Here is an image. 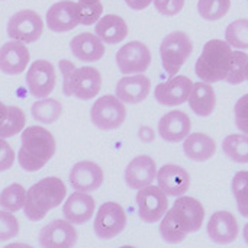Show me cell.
Listing matches in <instances>:
<instances>
[{"label": "cell", "instance_id": "cell-1", "mask_svg": "<svg viewBox=\"0 0 248 248\" xmlns=\"http://www.w3.org/2000/svg\"><path fill=\"white\" fill-rule=\"evenodd\" d=\"M22 145L17 153V161L25 171H39L57 151L54 135L42 126H28L22 131Z\"/></svg>", "mask_w": 248, "mask_h": 248}, {"label": "cell", "instance_id": "cell-2", "mask_svg": "<svg viewBox=\"0 0 248 248\" xmlns=\"http://www.w3.org/2000/svg\"><path fill=\"white\" fill-rule=\"evenodd\" d=\"M67 195L65 185L58 177H46L31 186L26 192L25 201V217L32 221L38 222L42 221L46 214L60 206Z\"/></svg>", "mask_w": 248, "mask_h": 248}, {"label": "cell", "instance_id": "cell-3", "mask_svg": "<svg viewBox=\"0 0 248 248\" xmlns=\"http://www.w3.org/2000/svg\"><path fill=\"white\" fill-rule=\"evenodd\" d=\"M232 46L222 39H211L205 44L196 61V76L206 83H218L227 78L232 65Z\"/></svg>", "mask_w": 248, "mask_h": 248}, {"label": "cell", "instance_id": "cell-4", "mask_svg": "<svg viewBox=\"0 0 248 248\" xmlns=\"http://www.w3.org/2000/svg\"><path fill=\"white\" fill-rule=\"evenodd\" d=\"M62 73V92L65 96H76L80 100H90L102 89V76L94 67L77 68L68 60L60 61Z\"/></svg>", "mask_w": 248, "mask_h": 248}, {"label": "cell", "instance_id": "cell-5", "mask_svg": "<svg viewBox=\"0 0 248 248\" xmlns=\"http://www.w3.org/2000/svg\"><path fill=\"white\" fill-rule=\"evenodd\" d=\"M193 51V44L186 32L174 31L169 33L160 45V57L166 73L174 77Z\"/></svg>", "mask_w": 248, "mask_h": 248}, {"label": "cell", "instance_id": "cell-6", "mask_svg": "<svg viewBox=\"0 0 248 248\" xmlns=\"http://www.w3.org/2000/svg\"><path fill=\"white\" fill-rule=\"evenodd\" d=\"M90 119L94 126L102 131H112L119 128L126 119V108L124 102L113 96L106 94L99 97L92 109H90Z\"/></svg>", "mask_w": 248, "mask_h": 248}, {"label": "cell", "instance_id": "cell-7", "mask_svg": "<svg viewBox=\"0 0 248 248\" xmlns=\"http://www.w3.org/2000/svg\"><path fill=\"white\" fill-rule=\"evenodd\" d=\"M6 29L9 38L32 44L41 38L44 32V20L35 10L23 9L10 16Z\"/></svg>", "mask_w": 248, "mask_h": 248}, {"label": "cell", "instance_id": "cell-8", "mask_svg": "<svg viewBox=\"0 0 248 248\" xmlns=\"http://www.w3.org/2000/svg\"><path fill=\"white\" fill-rule=\"evenodd\" d=\"M137 208L141 221L155 224L163 219L169 209L167 195L160 189V186H145L137 193Z\"/></svg>", "mask_w": 248, "mask_h": 248}, {"label": "cell", "instance_id": "cell-9", "mask_svg": "<svg viewBox=\"0 0 248 248\" xmlns=\"http://www.w3.org/2000/svg\"><path fill=\"white\" fill-rule=\"evenodd\" d=\"M128 218L124 208L116 202L103 203L94 218V234L100 240H112L126 227Z\"/></svg>", "mask_w": 248, "mask_h": 248}, {"label": "cell", "instance_id": "cell-10", "mask_svg": "<svg viewBox=\"0 0 248 248\" xmlns=\"http://www.w3.org/2000/svg\"><path fill=\"white\" fill-rule=\"evenodd\" d=\"M116 62L122 74H142L151 64V51L144 42L131 41L116 52Z\"/></svg>", "mask_w": 248, "mask_h": 248}, {"label": "cell", "instance_id": "cell-11", "mask_svg": "<svg viewBox=\"0 0 248 248\" xmlns=\"http://www.w3.org/2000/svg\"><path fill=\"white\" fill-rule=\"evenodd\" d=\"M57 81V74L54 65L46 60H36L31 64L26 73V86L33 97L45 99L48 97Z\"/></svg>", "mask_w": 248, "mask_h": 248}, {"label": "cell", "instance_id": "cell-12", "mask_svg": "<svg viewBox=\"0 0 248 248\" xmlns=\"http://www.w3.org/2000/svg\"><path fill=\"white\" fill-rule=\"evenodd\" d=\"M74 224L67 219H54L39 231V246L44 248H70L77 243Z\"/></svg>", "mask_w": 248, "mask_h": 248}, {"label": "cell", "instance_id": "cell-13", "mask_svg": "<svg viewBox=\"0 0 248 248\" xmlns=\"http://www.w3.org/2000/svg\"><path fill=\"white\" fill-rule=\"evenodd\" d=\"M80 25L78 3L61 0L54 3L46 12V26L52 32H70Z\"/></svg>", "mask_w": 248, "mask_h": 248}, {"label": "cell", "instance_id": "cell-14", "mask_svg": "<svg viewBox=\"0 0 248 248\" xmlns=\"http://www.w3.org/2000/svg\"><path fill=\"white\" fill-rule=\"evenodd\" d=\"M192 86L193 83L189 77L174 76L170 80L160 83L154 90V96L163 106H179L189 99Z\"/></svg>", "mask_w": 248, "mask_h": 248}, {"label": "cell", "instance_id": "cell-15", "mask_svg": "<svg viewBox=\"0 0 248 248\" xmlns=\"http://www.w3.org/2000/svg\"><path fill=\"white\" fill-rule=\"evenodd\" d=\"M103 170L93 161H78L70 170V185L78 192H94L103 185Z\"/></svg>", "mask_w": 248, "mask_h": 248}, {"label": "cell", "instance_id": "cell-16", "mask_svg": "<svg viewBox=\"0 0 248 248\" xmlns=\"http://www.w3.org/2000/svg\"><path fill=\"white\" fill-rule=\"evenodd\" d=\"M31 60L25 42L12 39L0 46V71L7 76L22 74Z\"/></svg>", "mask_w": 248, "mask_h": 248}, {"label": "cell", "instance_id": "cell-17", "mask_svg": "<svg viewBox=\"0 0 248 248\" xmlns=\"http://www.w3.org/2000/svg\"><path fill=\"white\" fill-rule=\"evenodd\" d=\"M157 183L160 189L173 198L183 196L190 187V174L180 166L166 164L157 171Z\"/></svg>", "mask_w": 248, "mask_h": 248}, {"label": "cell", "instance_id": "cell-18", "mask_svg": "<svg viewBox=\"0 0 248 248\" xmlns=\"http://www.w3.org/2000/svg\"><path fill=\"white\" fill-rule=\"evenodd\" d=\"M155 177L157 166L150 155L135 157L125 170V182L134 190H140L145 186L153 185V180H155Z\"/></svg>", "mask_w": 248, "mask_h": 248}, {"label": "cell", "instance_id": "cell-19", "mask_svg": "<svg viewBox=\"0 0 248 248\" xmlns=\"http://www.w3.org/2000/svg\"><path fill=\"white\" fill-rule=\"evenodd\" d=\"M208 235L209 238L221 246L231 244L238 237V222L231 212L219 211L215 212L208 222Z\"/></svg>", "mask_w": 248, "mask_h": 248}, {"label": "cell", "instance_id": "cell-20", "mask_svg": "<svg viewBox=\"0 0 248 248\" xmlns=\"http://www.w3.org/2000/svg\"><path fill=\"white\" fill-rule=\"evenodd\" d=\"M96 209L94 199L86 192H74L67 198L62 206V214L67 221L74 225H81L93 218Z\"/></svg>", "mask_w": 248, "mask_h": 248}, {"label": "cell", "instance_id": "cell-21", "mask_svg": "<svg viewBox=\"0 0 248 248\" xmlns=\"http://www.w3.org/2000/svg\"><path fill=\"white\" fill-rule=\"evenodd\" d=\"M190 118L182 110H171L166 113L158 122V134L166 142H180L190 134Z\"/></svg>", "mask_w": 248, "mask_h": 248}, {"label": "cell", "instance_id": "cell-22", "mask_svg": "<svg viewBox=\"0 0 248 248\" xmlns=\"http://www.w3.org/2000/svg\"><path fill=\"white\" fill-rule=\"evenodd\" d=\"M150 87H151V81L144 74L125 76L118 81L116 97H119L124 103L138 105L148 97Z\"/></svg>", "mask_w": 248, "mask_h": 248}, {"label": "cell", "instance_id": "cell-23", "mask_svg": "<svg viewBox=\"0 0 248 248\" xmlns=\"http://www.w3.org/2000/svg\"><path fill=\"white\" fill-rule=\"evenodd\" d=\"M70 49L76 58L84 62L99 61L105 55V42L90 32H83L76 35L70 41Z\"/></svg>", "mask_w": 248, "mask_h": 248}, {"label": "cell", "instance_id": "cell-24", "mask_svg": "<svg viewBox=\"0 0 248 248\" xmlns=\"http://www.w3.org/2000/svg\"><path fill=\"white\" fill-rule=\"evenodd\" d=\"M160 234L166 243L179 244L192 232H190V228H189L186 218L180 214V211H177L173 206L163 217V221L160 224Z\"/></svg>", "mask_w": 248, "mask_h": 248}, {"label": "cell", "instance_id": "cell-25", "mask_svg": "<svg viewBox=\"0 0 248 248\" xmlns=\"http://www.w3.org/2000/svg\"><path fill=\"white\" fill-rule=\"evenodd\" d=\"M187 102L190 105V109L198 116L206 118L214 112L217 106V94L211 83L198 81V83H193Z\"/></svg>", "mask_w": 248, "mask_h": 248}, {"label": "cell", "instance_id": "cell-26", "mask_svg": "<svg viewBox=\"0 0 248 248\" xmlns=\"http://www.w3.org/2000/svg\"><path fill=\"white\" fill-rule=\"evenodd\" d=\"M183 151L187 158L198 163H203L215 155L217 144L209 135L202 132H193L186 137L183 144Z\"/></svg>", "mask_w": 248, "mask_h": 248}, {"label": "cell", "instance_id": "cell-27", "mask_svg": "<svg viewBox=\"0 0 248 248\" xmlns=\"http://www.w3.org/2000/svg\"><path fill=\"white\" fill-rule=\"evenodd\" d=\"M94 32L105 44H119L128 36V25L118 15H105L96 22Z\"/></svg>", "mask_w": 248, "mask_h": 248}, {"label": "cell", "instance_id": "cell-28", "mask_svg": "<svg viewBox=\"0 0 248 248\" xmlns=\"http://www.w3.org/2000/svg\"><path fill=\"white\" fill-rule=\"evenodd\" d=\"M174 208L180 211V214L186 218L190 232H196L201 230L203 219H205V209L202 203L190 196H179L174 202Z\"/></svg>", "mask_w": 248, "mask_h": 248}, {"label": "cell", "instance_id": "cell-29", "mask_svg": "<svg viewBox=\"0 0 248 248\" xmlns=\"http://www.w3.org/2000/svg\"><path fill=\"white\" fill-rule=\"evenodd\" d=\"M31 115L39 124H54L62 115V105L55 99H41L35 102L31 108Z\"/></svg>", "mask_w": 248, "mask_h": 248}, {"label": "cell", "instance_id": "cell-30", "mask_svg": "<svg viewBox=\"0 0 248 248\" xmlns=\"http://www.w3.org/2000/svg\"><path fill=\"white\" fill-rule=\"evenodd\" d=\"M222 150L225 155L240 164L248 163V135L247 134H232L228 135L222 142Z\"/></svg>", "mask_w": 248, "mask_h": 248}, {"label": "cell", "instance_id": "cell-31", "mask_svg": "<svg viewBox=\"0 0 248 248\" xmlns=\"http://www.w3.org/2000/svg\"><path fill=\"white\" fill-rule=\"evenodd\" d=\"M26 190L19 183H12L0 192V208L9 212H17L25 206Z\"/></svg>", "mask_w": 248, "mask_h": 248}, {"label": "cell", "instance_id": "cell-32", "mask_svg": "<svg viewBox=\"0 0 248 248\" xmlns=\"http://www.w3.org/2000/svg\"><path fill=\"white\" fill-rule=\"evenodd\" d=\"M225 41L237 49H248V19L231 22L225 31Z\"/></svg>", "mask_w": 248, "mask_h": 248}, {"label": "cell", "instance_id": "cell-33", "mask_svg": "<svg viewBox=\"0 0 248 248\" xmlns=\"http://www.w3.org/2000/svg\"><path fill=\"white\" fill-rule=\"evenodd\" d=\"M231 9V0H199L198 12L205 20H219Z\"/></svg>", "mask_w": 248, "mask_h": 248}, {"label": "cell", "instance_id": "cell-34", "mask_svg": "<svg viewBox=\"0 0 248 248\" xmlns=\"http://www.w3.org/2000/svg\"><path fill=\"white\" fill-rule=\"evenodd\" d=\"M232 193L238 212L248 218V171H238L232 179Z\"/></svg>", "mask_w": 248, "mask_h": 248}, {"label": "cell", "instance_id": "cell-35", "mask_svg": "<svg viewBox=\"0 0 248 248\" xmlns=\"http://www.w3.org/2000/svg\"><path fill=\"white\" fill-rule=\"evenodd\" d=\"M26 125V116L23 110L17 106H9L7 119L0 128V138H10L16 134L22 132Z\"/></svg>", "mask_w": 248, "mask_h": 248}, {"label": "cell", "instance_id": "cell-36", "mask_svg": "<svg viewBox=\"0 0 248 248\" xmlns=\"http://www.w3.org/2000/svg\"><path fill=\"white\" fill-rule=\"evenodd\" d=\"M80 10V23L81 25H93L103 16V4L100 0L93 1H78Z\"/></svg>", "mask_w": 248, "mask_h": 248}, {"label": "cell", "instance_id": "cell-37", "mask_svg": "<svg viewBox=\"0 0 248 248\" xmlns=\"http://www.w3.org/2000/svg\"><path fill=\"white\" fill-rule=\"evenodd\" d=\"M248 62V54L243 51H234L232 55V65L227 76V81L230 84H240L246 80V67Z\"/></svg>", "mask_w": 248, "mask_h": 248}, {"label": "cell", "instance_id": "cell-38", "mask_svg": "<svg viewBox=\"0 0 248 248\" xmlns=\"http://www.w3.org/2000/svg\"><path fill=\"white\" fill-rule=\"evenodd\" d=\"M19 235V222L13 212L0 211V243L9 241Z\"/></svg>", "mask_w": 248, "mask_h": 248}, {"label": "cell", "instance_id": "cell-39", "mask_svg": "<svg viewBox=\"0 0 248 248\" xmlns=\"http://www.w3.org/2000/svg\"><path fill=\"white\" fill-rule=\"evenodd\" d=\"M235 124L237 128L248 135V93L238 99L235 103Z\"/></svg>", "mask_w": 248, "mask_h": 248}, {"label": "cell", "instance_id": "cell-40", "mask_svg": "<svg viewBox=\"0 0 248 248\" xmlns=\"http://www.w3.org/2000/svg\"><path fill=\"white\" fill-rule=\"evenodd\" d=\"M186 0H154L155 9L163 16H176L182 12Z\"/></svg>", "mask_w": 248, "mask_h": 248}, {"label": "cell", "instance_id": "cell-41", "mask_svg": "<svg viewBox=\"0 0 248 248\" xmlns=\"http://www.w3.org/2000/svg\"><path fill=\"white\" fill-rule=\"evenodd\" d=\"M15 158H16V155H15V151L10 147V144L4 138H0V173L12 169Z\"/></svg>", "mask_w": 248, "mask_h": 248}, {"label": "cell", "instance_id": "cell-42", "mask_svg": "<svg viewBox=\"0 0 248 248\" xmlns=\"http://www.w3.org/2000/svg\"><path fill=\"white\" fill-rule=\"evenodd\" d=\"M151 1L154 0H125V3L134 10H144L151 4Z\"/></svg>", "mask_w": 248, "mask_h": 248}, {"label": "cell", "instance_id": "cell-43", "mask_svg": "<svg viewBox=\"0 0 248 248\" xmlns=\"http://www.w3.org/2000/svg\"><path fill=\"white\" fill-rule=\"evenodd\" d=\"M7 113H9V106H6L3 102H0V128L3 126V124L7 119Z\"/></svg>", "mask_w": 248, "mask_h": 248}, {"label": "cell", "instance_id": "cell-44", "mask_svg": "<svg viewBox=\"0 0 248 248\" xmlns=\"http://www.w3.org/2000/svg\"><path fill=\"white\" fill-rule=\"evenodd\" d=\"M243 237H244V241L247 243L248 246V224H246L244 230H243Z\"/></svg>", "mask_w": 248, "mask_h": 248}, {"label": "cell", "instance_id": "cell-45", "mask_svg": "<svg viewBox=\"0 0 248 248\" xmlns=\"http://www.w3.org/2000/svg\"><path fill=\"white\" fill-rule=\"evenodd\" d=\"M246 80L248 81V62H247V67H246Z\"/></svg>", "mask_w": 248, "mask_h": 248}, {"label": "cell", "instance_id": "cell-46", "mask_svg": "<svg viewBox=\"0 0 248 248\" xmlns=\"http://www.w3.org/2000/svg\"><path fill=\"white\" fill-rule=\"evenodd\" d=\"M78 1H93V0H78Z\"/></svg>", "mask_w": 248, "mask_h": 248}]
</instances>
